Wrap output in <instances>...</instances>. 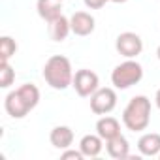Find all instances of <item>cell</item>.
<instances>
[{
  "mask_svg": "<svg viewBox=\"0 0 160 160\" xmlns=\"http://www.w3.org/2000/svg\"><path fill=\"white\" fill-rule=\"evenodd\" d=\"M40 104V89L34 83H25L4 98V109L12 119H25Z\"/></svg>",
  "mask_w": 160,
  "mask_h": 160,
  "instance_id": "6da1fadb",
  "label": "cell"
},
{
  "mask_svg": "<svg viewBox=\"0 0 160 160\" xmlns=\"http://www.w3.org/2000/svg\"><path fill=\"white\" fill-rule=\"evenodd\" d=\"M43 79L45 83L55 91H66L73 81V68L68 57L53 55L43 64Z\"/></svg>",
  "mask_w": 160,
  "mask_h": 160,
  "instance_id": "7a4b0ae2",
  "label": "cell"
},
{
  "mask_svg": "<svg viewBox=\"0 0 160 160\" xmlns=\"http://www.w3.org/2000/svg\"><path fill=\"white\" fill-rule=\"evenodd\" d=\"M151 122V100L145 94H138L128 100L122 109V124L130 132H143Z\"/></svg>",
  "mask_w": 160,
  "mask_h": 160,
  "instance_id": "3957f363",
  "label": "cell"
},
{
  "mask_svg": "<svg viewBox=\"0 0 160 160\" xmlns=\"http://www.w3.org/2000/svg\"><path fill=\"white\" fill-rule=\"evenodd\" d=\"M141 79H143V66L134 58H126L124 62L117 64L111 72V83L119 91H126L138 85Z\"/></svg>",
  "mask_w": 160,
  "mask_h": 160,
  "instance_id": "277c9868",
  "label": "cell"
},
{
  "mask_svg": "<svg viewBox=\"0 0 160 160\" xmlns=\"http://www.w3.org/2000/svg\"><path fill=\"white\" fill-rule=\"evenodd\" d=\"M72 87L81 98H91L100 89V77H98V73H94L92 70H87V68L77 70L73 73Z\"/></svg>",
  "mask_w": 160,
  "mask_h": 160,
  "instance_id": "5b68a950",
  "label": "cell"
},
{
  "mask_svg": "<svg viewBox=\"0 0 160 160\" xmlns=\"http://www.w3.org/2000/svg\"><path fill=\"white\" fill-rule=\"evenodd\" d=\"M115 49L119 55H122L124 58H136L138 55H141L143 51V40L139 34L136 32H121L115 40Z\"/></svg>",
  "mask_w": 160,
  "mask_h": 160,
  "instance_id": "8992f818",
  "label": "cell"
},
{
  "mask_svg": "<svg viewBox=\"0 0 160 160\" xmlns=\"http://www.w3.org/2000/svg\"><path fill=\"white\" fill-rule=\"evenodd\" d=\"M117 106V92L111 87H100L91 96V111L94 115H108Z\"/></svg>",
  "mask_w": 160,
  "mask_h": 160,
  "instance_id": "52a82bcc",
  "label": "cell"
},
{
  "mask_svg": "<svg viewBox=\"0 0 160 160\" xmlns=\"http://www.w3.org/2000/svg\"><path fill=\"white\" fill-rule=\"evenodd\" d=\"M70 25H72V32L75 36H91L96 28V21L91 13L87 12H75L70 17Z\"/></svg>",
  "mask_w": 160,
  "mask_h": 160,
  "instance_id": "ba28073f",
  "label": "cell"
},
{
  "mask_svg": "<svg viewBox=\"0 0 160 160\" xmlns=\"http://www.w3.org/2000/svg\"><path fill=\"white\" fill-rule=\"evenodd\" d=\"M106 151H108V154H109L111 158H115V160L130 158V143H128V139H126L122 134H119V136L108 139V141H106Z\"/></svg>",
  "mask_w": 160,
  "mask_h": 160,
  "instance_id": "9c48e42d",
  "label": "cell"
},
{
  "mask_svg": "<svg viewBox=\"0 0 160 160\" xmlns=\"http://www.w3.org/2000/svg\"><path fill=\"white\" fill-rule=\"evenodd\" d=\"M138 151L141 156H158L160 154V134L156 132H147L138 139Z\"/></svg>",
  "mask_w": 160,
  "mask_h": 160,
  "instance_id": "30bf717a",
  "label": "cell"
},
{
  "mask_svg": "<svg viewBox=\"0 0 160 160\" xmlns=\"http://www.w3.org/2000/svg\"><path fill=\"white\" fill-rule=\"evenodd\" d=\"M36 12L45 23H51L62 15V0H38Z\"/></svg>",
  "mask_w": 160,
  "mask_h": 160,
  "instance_id": "8fae6325",
  "label": "cell"
},
{
  "mask_svg": "<svg viewBox=\"0 0 160 160\" xmlns=\"http://www.w3.org/2000/svg\"><path fill=\"white\" fill-rule=\"evenodd\" d=\"M49 141L55 149H60V151L70 149L72 143H73V130L70 126H64V124L55 126L49 134Z\"/></svg>",
  "mask_w": 160,
  "mask_h": 160,
  "instance_id": "7c38bea8",
  "label": "cell"
},
{
  "mask_svg": "<svg viewBox=\"0 0 160 160\" xmlns=\"http://www.w3.org/2000/svg\"><path fill=\"white\" fill-rule=\"evenodd\" d=\"M96 134H98L104 141H108V139H111V138H115V136L121 134V122H119L115 117L102 115V117L98 119V122H96Z\"/></svg>",
  "mask_w": 160,
  "mask_h": 160,
  "instance_id": "4fadbf2b",
  "label": "cell"
},
{
  "mask_svg": "<svg viewBox=\"0 0 160 160\" xmlns=\"http://www.w3.org/2000/svg\"><path fill=\"white\" fill-rule=\"evenodd\" d=\"M104 149V139L98 134H87L79 141V151L83 152L85 158H96Z\"/></svg>",
  "mask_w": 160,
  "mask_h": 160,
  "instance_id": "5bb4252c",
  "label": "cell"
},
{
  "mask_svg": "<svg viewBox=\"0 0 160 160\" xmlns=\"http://www.w3.org/2000/svg\"><path fill=\"white\" fill-rule=\"evenodd\" d=\"M47 28H49V36L53 42H64L68 38V34L72 32V25L66 15H60L55 21L47 23Z\"/></svg>",
  "mask_w": 160,
  "mask_h": 160,
  "instance_id": "9a60e30c",
  "label": "cell"
},
{
  "mask_svg": "<svg viewBox=\"0 0 160 160\" xmlns=\"http://www.w3.org/2000/svg\"><path fill=\"white\" fill-rule=\"evenodd\" d=\"M17 53V43L12 36H2L0 38V62L10 60Z\"/></svg>",
  "mask_w": 160,
  "mask_h": 160,
  "instance_id": "2e32d148",
  "label": "cell"
},
{
  "mask_svg": "<svg viewBox=\"0 0 160 160\" xmlns=\"http://www.w3.org/2000/svg\"><path fill=\"white\" fill-rule=\"evenodd\" d=\"M13 81H15V70L12 68L10 60L0 62V87H2V89H8Z\"/></svg>",
  "mask_w": 160,
  "mask_h": 160,
  "instance_id": "e0dca14e",
  "label": "cell"
},
{
  "mask_svg": "<svg viewBox=\"0 0 160 160\" xmlns=\"http://www.w3.org/2000/svg\"><path fill=\"white\" fill-rule=\"evenodd\" d=\"M62 160H68V158H75V160H83V152L81 151H75V149H64V152L60 154Z\"/></svg>",
  "mask_w": 160,
  "mask_h": 160,
  "instance_id": "ac0fdd59",
  "label": "cell"
},
{
  "mask_svg": "<svg viewBox=\"0 0 160 160\" xmlns=\"http://www.w3.org/2000/svg\"><path fill=\"white\" fill-rule=\"evenodd\" d=\"M108 2H109V0H83V4H85L89 10H100V8H104Z\"/></svg>",
  "mask_w": 160,
  "mask_h": 160,
  "instance_id": "d6986e66",
  "label": "cell"
},
{
  "mask_svg": "<svg viewBox=\"0 0 160 160\" xmlns=\"http://www.w3.org/2000/svg\"><path fill=\"white\" fill-rule=\"evenodd\" d=\"M154 104H156V108L160 109V89L156 91V94H154Z\"/></svg>",
  "mask_w": 160,
  "mask_h": 160,
  "instance_id": "ffe728a7",
  "label": "cell"
},
{
  "mask_svg": "<svg viewBox=\"0 0 160 160\" xmlns=\"http://www.w3.org/2000/svg\"><path fill=\"white\" fill-rule=\"evenodd\" d=\"M109 2H115V4H124V2H128V0H109Z\"/></svg>",
  "mask_w": 160,
  "mask_h": 160,
  "instance_id": "44dd1931",
  "label": "cell"
},
{
  "mask_svg": "<svg viewBox=\"0 0 160 160\" xmlns=\"http://www.w3.org/2000/svg\"><path fill=\"white\" fill-rule=\"evenodd\" d=\"M156 57H158V60H160V45L156 47Z\"/></svg>",
  "mask_w": 160,
  "mask_h": 160,
  "instance_id": "7402d4cb",
  "label": "cell"
},
{
  "mask_svg": "<svg viewBox=\"0 0 160 160\" xmlns=\"http://www.w3.org/2000/svg\"><path fill=\"white\" fill-rule=\"evenodd\" d=\"M158 158H160V154H158Z\"/></svg>",
  "mask_w": 160,
  "mask_h": 160,
  "instance_id": "603a6c76",
  "label": "cell"
}]
</instances>
